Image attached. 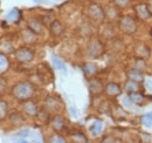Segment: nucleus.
I'll list each match as a JSON object with an SVG mask.
<instances>
[{"label": "nucleus", "mask_w": 152, "mask_h": 143, "mask_svg": "<svg viewBox=\"0 0 152 143\" xmlns=\"http://www.w3.org/2000/svg\"><path fill=\"white\" fill-rule=\"evenodd\" d=\"M34 94V87L29 82H19L13 87V95L21 101L28 100Z\"/></svg>", "instance_id": "1"}, {"label": "nucleus", "mask_w": 152, "mask_h": 143, "mask_svg": "<svg viewBox=\"0 0 152 143\" xmlns=\"http://www.w3.org/2000/svg\"><path fill=\"white\" fill-rule=\"evenodd\" d=\"M87 53L90 57H98L103 54V45L99 40L93 39L89 41L87 47Z\"/></svg>", "instance_id": "2"}, {"label": "nucleus", "mask_w": 152, "mask_h": 143, "mask_svg": "<svg viewBox=\"0 0 152 143\" xmlns=\"http://www.w3.org/2000/svg\"><path fill=\"white\" fill-rule=\"evenodd\" d=\"M119 28L124 33L131 34V33H133L137 29V25H136V21L131 17L128 15V17H124V18L121 19V21H119Z\"/></svg>", "instance_id": "3"}, {"label": "nucleus", "mask_w": 152, "mask_h": 143, "mask_svg": "<svg viewBox=\"0 0 152 143\" xmlns=\"http://www.w3.org/2000/svg\"><path fill=\"white\" fill-rule=\"evenodd\" d=\"M88 15L95 21H101L105 17L104 11L102 10V7L97 4H90L88 7Z\"/></svg>", "instance_id": "4"}, {"label": "nucleus", "mask_w": 152, "mask_h": 143, "mask_svg": "<svg viewBox=\"0 0 152 143\" xmlns=\"http://www.w3.org/2000/svg\"><path fill=\"white\" fill-rule=\"evenodd\" d=\"M15 56L20 62H29V61L33 60L34 53H33L32 49H29L27 47H21L15 52Z\"/></svg>", "instance_id": "5"}, {"label": "nucleus", "mask_w": 152, "mask_h": 143, "mask_svg": "<svg viewBox=\"0 0 152 143\" xmlns=\"http://www.w3.org/2000/svg\"><path fill=\"white\" fill-rule=\"evenodd\" d=\"M134 11L137 13V15L143 20H146V19H150L152 17V13L148 6V4H138L134 6Z\"/></svg>", "instance_id": "6"}, {"label": "nucleus", "mask_w": 152, "mask_h": 143, "mask_svg": "<svg viewBox=\"0 0 152 143\" xmlns=\"http://www.w3.org/2000/svg\"><path fill=\"white\" fill-rule=\"evenodd\" d=\"M49 29H50V33L53 35L58 36L61 35L62 32H63V26H62V24L58 20H53L50 22V25H49Z\"/></svg>", "instance_id": "7"}, {"label": "nucleus", "mask_w": 152, "mask_h": 143, "mask_svg": "<svg viewBox=\"0 0 152 143\" xmlns=\"http://www.w3.org/2000/svg\"><path fill=\"white\" fill-rule=\"evenodd\" d=\"M89 89L93 94H99L103 90V85L99 80L93 79V80L89 81Z\"/></svg>", "instance_id": "8"}, {"label": "nucleus", "mask_w": 152, "mask_h": 143, "mask_svg": "<svg viewBox=\"0 0 152 143\" xmlns=\"http://www.w3.org/2000/svg\"><path fill=\"white\" fill-rule=\"evenodd\" d=\"M23 111L31 116H34L38 114V108H37V105L33 102V101H27L25 102L23 105Z\"/></svg>", "instance_id": "9"}, {"label": "nucleus", "mask_w": 152, "mask_h": 143, "mask_svg": "<svg viewBox=\"0 0 152 143\" xmlns=\"http://www.w3.org/2000/svg\"><path fill=\"white\" fill-rule=\"evenodd\" d=\"M128 76H129L130 80H133L136 82H142L144 80L143 73L139 71V69H137V68H133V69L128 72Z\"/></svg>", "instance_id": "10"}, {"label": "nucleus", "mask_w": 152, "mask_h": 143, "mask_svg": "<svg viewBox=\"0 0 152 143\" xmlns=\"http://www.w3.org/2000/svg\"><path fill=\"white\" fill-rule=\"evenodd\" d=\"M28 28L32 29L34 33L40 34L42 32V24L38 19H31V20H28Z\"/></svg>", "instance_id": "11"}, {"label": "nucleus", "mask_w": 152, "mask_h": 143, "mask_svg": "<svg viewBox=\"0 0 152 143\" xmlns=\"http://www.w3.org/2000/svg\"><path fill=\"white\" fill-rule=\"evenodd\" d=\"M105 93L109 95V96H117L121 94V87L117 85V83H109L105 87Z\"/></svg>", "instance_id": "12"}, {"label": "nucleus", "mask_w": 152, "mask_h": 143, "mask_svg": "<svg viewBox=\"0 0 152 143\" xmlns=\"http://www.w3.org/2000/svg\"><path fill=\"white\" fill-rule=\"evenodd\" d=\"M20 17H21V14H20L19 10H18V8H13V10H11V11L7 13L6 20L10 21V22H18L20 20Z\"/></svg>", "instance_id": "13"}, {"label": "nucleus", "mask_w": 152, "mask_h": 143, "mask_svg": "<svg viewBox=\"0 0 152 143\" xmlns=\"http://www.w3.org/2000/svg\"><path fill=\"white\" fill-rule=\"evenodd\" d=\"M102 128H103V122H102L101 120H96V121H94V123L90 125L89 130H90V133H91L93 135L97 136V135L101 134Z\"/></svg>", "instance_id": "14"}, {"label": "nucleus", "mask_w": 152, "mask_h": 143, "mask_svg": "<svg viewBox=\"0 0 152 143\" xmlns=\"http://www.w3.org/2000/svg\"><path fill=\"white\" fill-rule=\"evenodd\" d=\"M52 61H53V65H54V67L58 69V71L63 72L64 74L67 73V67H66V65L63 63V61L60 59V57H57L55 55H53L52 56Z\"/></svg>", "instance_id": "15"}, {"label": "nucleus", "mask_w": 152, "mask_h": 143, "mask_svg": "<svg viewBox=\"0 0 152 143\" xmlns=\"http://www.w3.org/2000/svg\"><path fill=\"white\" fill-rule=\"evenodd\" d=\"M134 51H136L137 56H139V57H148L150 55V49L145 45H138Z\"/></svg>", "instance_id": "16"}, {"label": "nucleus", "mask_w": 152, "mask_h": 143, "mask_svg": "<svg viewBox=\"0 0 152 143\" xmlns=\"http://www.w3.org/2000/svg\"><path fill=\"white\" fill-rule=\"evenodd\" d=\"M129 99H130L131 102L140 103L142 101H144V95L140 94L138 90L137 91H131V93H129Z\"/></svg>", "instance_id": "17"}, {"label": "nucleus", "mask_w": 152, "mask_h": 143, "mask_svg": "<svg viewBox=\"0 0 152 143\" xmlns=\"http://www.w3.org/2000/svg\"><path fill=\"white\" fill-rule=\"evenodd\" d=\"M22 38L26 42H32L35 40L37 33H34L32 29H25V31H22Z\"/></svg>", "instance_id": "18"}, {"label": "nucleus", "mask_w": 152, "mask_h": 143, "mask_svg": "<svg viewBox=\"0 0 152 143\" xmlns=\"http://www.w3.org/2000/svg\"><path fill=\"white\" fill-rule=\"evenodd\" d=\"M83 71L87 75H94L97 72V66L95 63H86L83 66Z\"/></svg>", "instance_id": "19"}, {"label": "nucleus", "mask_w": 152, "mask_h": 143, "mask_svg": "<svg viewBox=\"0 0 152 143\" xmlns=\"http://www.w3.org/2000/svg\"><path fill=\"white\" fill-rule=\"evenodd\" d=\"M138 89H139L138 82H136V81H133V80H130V79H129V81H128L126 85H125V90L129 91V93H131V91H137Z\"/></svg>", "instance_id": "20"}, {"label": "nucleus", "mask_w": 152, "mask_h": 143, "mask_svg": "<svg viewBox=\"0 0 152 143\" xmlns=\"http://www.w3.org/2000/svg\"><path fill=\"white\" fill-rule=\"evenodd\" d=\"M53 125H54V128H55L56 130H62V129H63V125H64V120H63V117H61V116H55V117L53 119Z\"/></svg>", "instance_id": "21"}, {"label": "nucleus", "mask_w": 152, "mask_h": 143, "mask_svg": "<svg viewBox=\"0 0 152 143\" xmlns=\"http://www.w3.org/2000/svg\"><path fill=\"white\" fill-rule=\"evenodd\" d=\"M7 113H8V106L5 101L0 100V120H4L6 116H7Z\"/></svg>", "instance_id": "22"}, {"label": "nucleus", "mask_w": 152, "mask_h": 143, "mask_svg": "<svg viewBox=\"0 0 152 143\" xmlns=\"http://www.w3.org/2000/svg\"><path fill=\"white\" fill-rule=\"evenodd\" d=\"M140 121H142V123L145 125V127H151L152 125V114L151 113H149V114H145V115H143L142 116V119H140Z\"/></svg>", "instance_id": "23"}, {"label": "nucleus", "mask_w": 152, "mask_h": 143, "mask_svg": "<svg viewBox=\"0 0 152 143\" xmlns=\"http://www.w3.org/2000/svg\"><path fill=\"white\" fill-rule=\"evenodd\" d=\"M46 103H47L48 107L50 108V109H53V110H56V109H58V107H60L58 101H56V100L53 99V97H48L47 101H46Z\"/></svg>", "instance_id": "24"}, {"label": "nucleus", "mask_w": 152, "mask_h": 143, "mask_svg": "<svg viewBox=\"0 0 152 143\" xmlns=\"http://www.w3.org/2000/svg\"><path fill=\"white\" fill-rule=\"evenodd\" d=\"M10 119H11V122H12L13 125H20V123L23 121L22 116L20 115L19 113H14L13 115H11V117H10Z\"/></svg>", "instance_id": "25"}, {"label": "nucleus", "mask_w": 152, "mask_h": 143, "mask_svg": "<svg viewBox=\"0 0 152 143\" xmlns=\"http://www.w3.org/2000/svg\"><path fill=\"white\" fill-rule=\"evenodd\" d=\"M52 142H61V143H63L64 142V139L62 137V136H54L53 137V140H50Z\"/></svg>", "instance_id": "26"}, {"label": "nucleus", "mask_w": 152, "mask_h": 143, "mask_svg": "<svg viewBox=\"0 0 152 143\" xmlns=\"http://www.w3.org/2000/svg\"><path fill=\"white\" fill-rule=\"evenodd\" d=\"M115 2H116L118 6H125V5L129 2V0H115Z\"/></svg>", "instance_id": "27"}, {"label": "nucleus", "mask_w": 152, "mask_h": 143, "mask_svg": "<svg viewBox=\"0 0 152 143\" xmlns=\"http://www.w3.org/2000/svg\"><path fill=\"white\" fill-rule=\"evenodd\" d=\"M29 134H31V133H29L28 129H25V130H22V131H20L19 133V135L20 136H22V139H23V137H27Z\"/></svg>", "instance_id": "28"}, {"label": "nucleus", "mask_w": 152, "mask_h": 143, "mask_svg": "<svg viewBox=\"0 0 152 143\" xmlns=\"http://www.w3.org/2000/svg\"><path fill=\"white\" fill-rule=\"evenodd\" d=\"M5 65H6V59H5V56H4V55H1V54H0V68H1V67H4Z\"/></svg>", "instance_id": "29"}, {"label": "nucleus", "mask_w": 152, "mask_h": 143, "mask_svg": "<svg viewBox=\"0 0 152 143\" xmlns=\"http://www.w3.org/2000/svg\"><path fill=\"white\" fill-rule=\"evenodd\" d=\"M129 100H130V99H129V96H124V97H123V103H124L126 107H129V106H130V101H129Z\"/></svg>", "instance_id": "30"}, {"label": "nucleus", "mask_w": 152, "mask_h": 143, "mask_svg": "<svg viewBox=\"0 0 152 143\" xmlns=\"http://www.w3.org/2000/svg\"><path fill=\"white\" fill-rule=\"evenodd\" d=\"M70 114H72L74 117H77V113H76V109L74 107L70 108Z\"/></svg>", "instance_id": "31"}, {"label": "nucleus", "mask_w": 152, "mask_h": 143, "mask_svg": "<svg viewBox=\"0 0 152 143\" xmlns=\"http://www.w3.org/2000/svg\"><path fill=\"white\" fill-rule=\"evenodd\" d=\"M146 86H148L149 89L152 90V81H148V82H146Z\"/></svg>", "instance_id": "32"}]
</instances>
